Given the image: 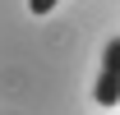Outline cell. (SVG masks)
I'll list each match as a JSON object with an SVG mask.
<instances>
[{
  "instance_id": "2",
  "label": "cell",
  "mask_w": 120,
  "mask_h": 115,
  "mask_svg": "<svg viewBox=\"0 0 120 115\" xmlns=\"http://www.w3.org/2000/svg\"><path fill=\"white\" fill-rule=\"evenodd\" d=\"M56 5H60V0H28V9H32V14H37V18H42V14H51Z\"/></svg>"
},
{
  "instance_id": "1",
  "label": "cell",
  "mask_w": 120,
  "mask_h": 115,
  "mask_svg": "<svg viewBox=\"0 0 120 115\" xmlns=\"http://www.w3.org/2000/svg\"><path fill=\"white\" fill-rule=\"evenodd\" d=\"M92 97H97V106H120V37H111L102 51V74H97Z\"/></svg>"
}]
</instances>
